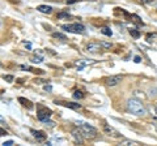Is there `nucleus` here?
I'll use <instances>...</instances> for the list:
<instances>
[{
  "label": "nucleus",
  "instance_id": "obj_1",
  "mask_svg": "<svg viewBox=\"0 0 157 146\" xmlns=\"http://www.w3.org/2000/svg\"><path fill=\"white\" fill-rule=\"evenodd\" d=\"M126 107L131 114H134L136 116H144V115L148 114V108L144 106L143 102L136 99V98H130L128 100H127Z\"/></svg>",
  "mask_w": 157,
  "mask_h": 146
},
{
  "label": "nucleus",
  "instance_id": "obj_2",
  "mask_svg": "<svg viewBox=\"0 0 157 146\" xmlns=\"http://www.w3.org/2000/svg\"><path fill=\"white\" fill-rule=\"evenodd\" d=\"M78 125H80V128L82 130V134H84L85 138L93 140V138H96L98 136V130L94 128V126H92V125L86 124V123H80Z\"/></svg>",
  "mask_w": 157,
  "mask_h": 146
},
{
  "label": "nucleus",
  "instance_id": "obj_3",
  "mask_svg": "<svg viewBox=\"0 0 157 146\" xmlns=\"http://www.w3.org/2000/svg\"><path fill=\"white\" fill-rule=\"evenodd\" d=\"M63 30L66 31H71V33H84L85 27L81 24H70V25H63L62 26Z\"/></svg>",
  "mask_w": 157,
  "mask_h": 146
},
{
  "label": "nucleus",
  "instance_id": "obj_4",
  "mask_svg": "<svg viewBox=\"0 0 157 146\" xmlns=\"http://www.w3.org/2000/svg\"><path fill=\"white\" fill-rule=\"evenodd\" d=\"M71 134H72V137H73V140H75V142L76 144H78V145H82L84 144V134H82V130H81V128L78 126V128H73L72 130H71Z\"/></svg>",
  "mask_w": 157,
  "mask_h": 146
},
{
  "label": "nucleus",
  "instance_id": "obj_5",
  "mask_svg": "<svg viewBox=\"0 0 157 146\" xmlns=\"http://www.w3.org/2000/svg\"><path fill=\"white\" fill-rule=\"evenodd\" d=\"M104 132H105V134L110 136L113 138H122V134L109 124H104Z\"/></svg>",
  "mask_w": 157,
  "mask_h": 146
},
{
  "label": "nucleus",
  "instance_id": "obj_6",
  "mask_svg": "<svg viewBox=\"0 0 157 146\" xmlns=\"http://www.w3.org/2000/svg\"><path fill=\"white\" fill-rule=\"evenodd\" d=\"M86 51L89 53H100L104 51V46L101 43H97V42H92L86 46Z\"/></svg>",
  "mask_w": 157,
  "mask_h": 146
},
{
  "label": "nucleus",
  "instance_id": "obj_7",
  "mask_svg": "<svg viewBox=\"0 0 157 146\" xmlns=\"http://www.w3.org/2000/svg\"><path fill=\"white\" fill-rule=\"evenodd\" d=\"M37 116H38V120H41V121H43V123H46V121L48 120V118L51 116V111L47 110V108H43V110L39 111Z\"/></svg>",
  "mask_w": 157,
  "mask_h": 146
},
{
  "label": "nucleus",
  "instance_id": "obj_8",
  "mask_svg": "<svg viewBox=\"0 0 157 146\" xmlns=\"http://www.w3.org/2000/svg\"><path fill=\"white\" fill-rule=\"evenodd\" d=\"M122 81V76H111L106 80V85L107 86H115Z\"/></svg>",
  "mask_w": 157,
  "mask_h": 146
},
{
  "label": "nucleus",
  "instance_id": "obj_9",
  "mask_svg": "<svg viewBox=\"0 0 157 146\" xmlns=\"http://www.w3.org/2000/svg\"><path fill=\"white\" fill-rule=\"evenodd\" d=\"M33 134H34V138H36L38 142H42V141L46 140V134L43 130H32Z\"/></svg>",
  "mask_w": 157,
  "mask_h": 146
},
{
  "label": "nucleus",
  "instance_id": "obj_10",
  "mask_svg": "<svg viewBox=\"0 0 157 146\" xmlns=\"http://www.w3.org/2000/svg\"><path fill=\"white\" fill-rule=\"evenodd\" d=\"M119 145H122V146H139L141 144L137 142V141H134V140H127V138H124V140H121Z\"/></svg>",
  "mask_w": 157,
  "mask_h": 146
},
{
  "label": "nucleus",
  "instance_id": "obj_11",
  "mask_svg": "<svg viewBox=\"0 0 157 146\" xmlns=\"http://www.w3.org/2000/svg\"><path fill=\"white\" fill-rule=\"evenodd\" d=\"M147 108H148V112L151 114L152 118H153V119L157 121V106L149 104V106H147Z\"/></svg>",
  "mask_w": 157,
  "mask_h": 146
},
{
  "label": "nucleus",
  "instance_id": "obj_12",
  "mask_svg": "<svg viewBox=\"0 0 157 146\" xmlns=\"http://www.w3.org/2000/svg\"><path fill=\"white\" fill-rule=\"evenodd\" d=\"M37 11L41 12V13H45V14H50L52 12V8L50 5H38Z\"/></svg>",
  "mask_w": 157,
  "mask_h": 146
},
{
  "label": "nucleus",
  "instance_id": "obj_13",
  "mask_svg": "<svg viewBox=\"0 0 157 146\" xmlns=\"http://www.w3.org/2000/svg\"><path fill=\"white\" fill-rule=\"evenodd\" d=\"M92 63H93V60H77V61L75 63V65L78 68V69H82L84 67L92 64Z\"/></svg>",
  "mask_w": 157,
  "mask_h": 146
},
{
  "label": "nucleus",
  "instance_id": "obj_14",
  "mask_svg": "<svg viewBox=\"0 0 157 146\" xmlns=\"http://www.w3.org/2000/svg\"><path fill=\"white\" fill-rule=\"evenodd\" d=\"M56 103L63 104V106H66V107H70V108H73V110H80L81 108V106L78 104V103H67V102H56Z\"/></svg>",
  "mask_w": 157,
  "mask_h": 146
},
{
  "label": "nucleus",
  "instance_id": "obj_15",
  "mask_svg": "<svg viewBox=\"0 0 157 146\" xmlns=\"http://www.w3.org/2000/svg\"><path fill=\"white\" fill-rule=\"evenodd\" d=\"M18 102H21V104H22V106H25V107H28L29 110L33 108V104L30 103V100H28V99H25V98H22V97H20V98H18Z\"/></svg>",
  "mask_w": 157,
  "mask_h": 146
},
{
  "label": "nucleus",
  "instance_id": "obj_16",
  "mask_svg": "<svg viewBox=\"0 0 157 146\" xmlns=\"http://www.w3.org/2000/svg\"><path fill=\"white\" fill-rule=\"evenodd\" d=\"M73 98H75V99H82V98H84V94H82V91L76 90L75 93H73Z\"/></svg>",
  "mask_w": 157,
  "mask_h": 146
},
{
  "label": "nucleus",
  "instance_id": "obj_17",
  "mask_svg": "<svg viewBox=\"0 0 157 146\" xmlns=\"http://www.w3.org/2000/svg\"><path fill=\"white\" fill-rule=\"evenodd\" d=\"M156 38H157V34H147V42L148 43L155 42Z\"/></svg>",
  "mask_w": 157,
  "mask_h": 146
},
{
  "label": "nucleus",
  "instance_id": "obj_18",
  "mask_svg": "<svg viewBox=\"0 0 157 146\" xmlns=\"http://www.w3.org/2000/svg\"><path fill=\"white\" fill-rule=\"evenodd\" d=\"M52 37L58 38V39H62V41H66V35L62 34V33H52Z\"/></svg>",
  "mask_w": 157,
  "mask_h": 146
},
{
  "label": "nucleus",
  "instance_id": "obj_19",
  "mask_svg": "<svg viewBox=\"0 0 157 146\" xmlns=\"http://www.w3.org/2000/svg\"><path fill=\"white\" fill-rule=\"evenodd\" d=\"M101 33L105 34V35H107V37H111L113 35V33H111V30H110L109 27H102L101 29Z\"/></svg>",
  "mask_w": 157,
  "mask_h": 146
},
{
  "label": "nucleus",
  "instance_id": "obj_20",
  "mask_svg": "<svg viewBox=\"0 0 157 146\" xmlns=\"http://www.w3.org/2000/svg\"><path fill=\"white\" fill-rule=\"evenodd\" d=\"M42 56H34L32 57V63H34V64H39V63H42Z\"/></svg>",
  "mask_w": 157,
  "mask_h": 146
},
{
  "label": "nucleus",
  "instance_id": "obj_21",
  "mask_svg": "<svg viewBox=\"0 0 157 146\" xmlns=\"http://www.w3.org/2000/svg\"><path fill=\"white\" fill-rule=\"evenodd\" d=\"M130 34H131V35L134 37V38H139V37H140V33L137 31V30H135V29H130Z\"/></svg>",
  "mask_w": 157,
  "mask_h": 146
},
{
  "label": "nucleus",
  "instance_id": "obj_22",
  "mask_svg": "<svg viewBox=\"0 0 157 146\" xmlns=\"http://www.w3.org/2000/svg\"><path fill=\"white\" fill-rule=\"evenodd\" d=\"M4 80L8 81V82H12V81L14 80V77H13V76H11V75H7V76H4Z\"/></svg>",
  "mask_w": 157,
  "mask_h": 146
},
{
  "label": "nucleus",
  "instance_id": "obj_23",
  "mask_svg": "<svg viewBox=\"0 0 157 146\" xmlns=\"http://www.w3.org/2000/svg\"><path fill=\"white\" fill-rule=\"evenodd\" d=\"M149 91H151V93H149V97H156V95H157V89H156V87L151 89Z\"/></svg>",
  "mask_w": 157,
  "mask_h": 146
},
{
  "label": "nucleus",
  "instance_id": "obj_24",
  "mask_svg": "<svg viewBox=\"0 0 157 146\" xmlns=\"http://www.w3.org/2000/svg\"><path fill=\"white\" fill-rule=\"evenodd\" d=\"M101 45L104 46V48H110L111 47V43H107V42H101Z\"/></svg>",
  "mask_w": 157,
  "mask_h": 146
},
{
  "label": "nucleus",
  "instance_id": "obj_25",
  "mask_svg": "<svg viewBox=\"0 0 157 146\" xmlns=\"http://www.w3.org/2000/svg\"><path fill=\"white\" fill-rule=\"evenodd\" d=\"M13 145V141L12 140H9V141H6V142H3V146H11Z\"/></svg>",
  "mask_w": 157,
  "mask_h": 146
},
{
  "label": "nucleus",
  "instance_id": "obj_26",
  "mask_svg": "<svg viewBox=\"0 0 157 146\" xmlns=\"http://www.w3.org/2000/svg\"><path fill=\"white\" fill-rule=\"evenodd\" d=\"M43 89H45L46 91H51V90H52V87H51L50 85H45V87H43Z\"/></svg>",
  "mask_w": 157,
  "mask_h": 146
},
{
  "label": "nucleus",
  "instance_id": "obj_27",
  "mask_svg": "<svg viewBox=\"0 0 157 146\" xmlns=\"http://www.w3.org/2000/svg\"><path fill=\"white\" fill-rule=\"evenodd\" d=\"M58 17H59V18H62V17H67V18H68V17H70V14H67V13H60Z\"/></svg>",
  "mask_w": 157,
  "mask_h": 146
},
{
  "label": "nucleus",
  "instance_id": "obj_28",
  "mask_svg": "<svg viewBox=\"0 0 157 146\" xmlns=\"http://www.w3.org/2000/svg\"><path fill=\"white\" fill-rule=\"evenodd\" d=\"M140 60H141L140 56H135V57H134V61H135V63H140Z\"/></svg>",
  "mask_w": 157,
  "mask_h": 146
},
{
  "label": "nucleus",
  "instance_id": "obj_29",
  "mask_svg": "<svg viewBox=\"0 0 157 146\" xmlns=\"http://www.w3.org/2000/svg\"><path fill=\"white\" fill-rule=\"evenodd\" d=\"M25 46H26V48H29V50L32 48V45H30V43H26V42H25Z\"/></svg>",
  "mask_w": 157,
  "mask_h": 146
},
{
  "label": "nucleus",
  "instance_id": "obj_30",
  "mask_svg": "<svg viewBox=\"0 0 157 146\" xmlns=\"http://www.w3.org/2000/svg\"><path fill=\"white\" fill-rule=\"evenodd\" d=\"M76 0H67V3H70V4H72V3H75Z\"/></svg>",
  "mask_w": 157,
  "mask_h": 146
},
{
  "label": "nucleus",
  "instance_id": "obj_31",
  "mask_svg": "<svg viewBox=\"0 0 157 146\" xmlns=\"http://www.w3.org/2000/svg\"><path fill=\"white\" fill-rule=\"evenodd\" d=\"M6 134H7V132L4 129H2V136H6Z\"/></svg>",
  "mask_w": 157,
  "mask_h": 146
}]
</instances>
